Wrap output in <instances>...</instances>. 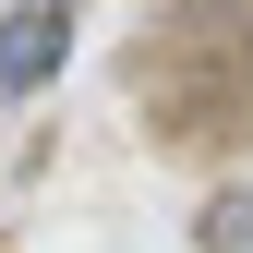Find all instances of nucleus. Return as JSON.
<instances>
[{
  "label": "nucleus",
  "mask_w": 253,
  "mask_h": 253,
  "mask_svg": "<svg viewBox=\"0 0 253 253\" xmlns=\"http://www.w3.org/2000/svg\"><path fill=\"white\" fill-rule=\"evenodd\" d=\"M205 253H253V193H217L205 205Z\"/></svg>",
  "instance_id": "2"
},
{
  "label": "nucleus",
  "mask_w": 253,
  "mask_h": 253,
  "mask_svg": "<svg viewBox=\"0 0 253 253\" xmlns=\"http://www.w3.org/2000/svg\"><path fill=\"white\" fill-rule=\"evenodd\" d=\"M60 48H73V12H60V0H24V12L0 24V84H12V97H37V84L60 73Z\"/></svg>",
  "instance_id": "1"
}]
</instances>
